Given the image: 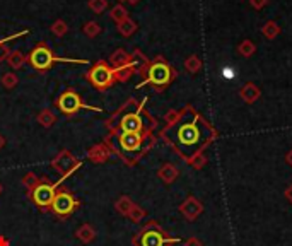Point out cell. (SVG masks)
Returning <instances> with one entry per match:
<instances>
[{"instance_id": "cell-1", "label": "cell", "mask_w": 292, "mask_h": 246, "mask_svg": "<svg viewBox=\"0 0 292 246\" xmlns=\"http://www.w3.org/2000/svg\"><path fill=\"white\" fill-rule=\"evenodd\" d=\"M164 135L179 154L184 157H193L212 138V130L197 113L188 110L164 132Z\"/></svg>"}, {"instance_id": "cell-2", "label": "cell", "mask_w": 292, "mask_h": 246, "mask_svg": "<svg viewBox=\"0 0 292 246\" xmlns=\"http://www.w3.org/2000/svg\"><path fill=\"white\" fill-rule=\"evenodd\" d=\"M115 130L133 133H147L154 125V120L143 111V102L137 105L133 99L121 108V111L115 116Z\"/></svg>"}, {"instance_id": "cell-3", "label": "cell", "mask_w": 292, "mask_h": 246, "mask_svg": "<svg viewBox=\"0 0 292 246\" xmlns=\"http://www.w3.org/2000/svg\"><path fill=\"white\" fill-rule=\"evenodd\" d=\"M113 151L118 152L127 162H133L145 151L147 133H133V132H120L113 130L111 137L108 138Z\"/></svg>"}, {"instance_id": "cell-4", "label": "cell", "mask_w": 292, "mask_h": 246, "mask_svg": "<svg viewBox=\"0 0 292 246\" xmlns=\"http://www.w3.org/2000/svg\"><path fill=\"white\" fill-rule=\"evenodd\" d=\"M29 64L33 65V69L38 72H48L51 67H53L55 61H69V64H82L87 65V60H75V58H60V56H55L53 51H51L45 43H39L36 48L31 51L28 56Z\"/></svg>"}, {"instance_id": "cell-5", "label": "cell", "mask_w": 292, "mask_h": 246, "mask_svg": "<svg viewBox=\"0 0 292 246\" xmlns=\"http://www.w3.org/2000/svg\"><path fill=\"white\" fill-rule=\"evenodd\" d=\"M87 80H89L96 89L105 91L116 82L115 69L110 67V64H106L105 60H99L96 65L91 67L89 72H87Z\"/></svg>"}, {"instance_id": "cell-6", "label": "cell", "mask_w": 292, "mask_h": 246, "mask_svg": "<svg viewBox=\"0 0 292 246\" xmlns=\"http://www.w3.org/2000/svg\"><path fill=\"white\" fill-rule=\"evenodd\" d=\"M56 108H58V110L64 113V115H67V116L75 115V113L80 111V110L101 111L99 108H94V106L86 105V102L82 101V97L77 94L75 91H72V89L61 92V94L58 96V99H56Z\"/></svg>"}, {"instance_id": "cell-7", "label": "cell", "mask_w": 292, "mask_h": 246, "mask_svg": "<svg viewBox=\"0 0 292 246\" xmlns=\"http://www.w3.org/2000/svg\"><path fill=\"white\" fill-rule=\"evenodd\" d=\"M173 79V69L166 61L156 60L154 64L147 67V77L143 84H152L156 87H164L168 86Z\"/></svg>"}, {"instance_id": "cell-8", "label": "cell", "mask_w": 292, "mask_h": 246, "mask_svg": "<svg viewBox=\"0 0 292 246\" xmlns=\"http://www.w3.org/2000/svg\"><path fill=\"white\" fill-rule=\"evenodd\" d=\"M79 202L75 200V197L69 192H56L53 202H51V210L60 215V217H65V215H70L74 210L77 209Z\"/></svg>"}, {"instance_id": "cell-9", "label": "cell", "mask_w": 292, "mask_h": 246, "mask_svg": "<svg viewBox=\"0 0 292 246\" xmlns=\"http://www.w3.org/2000/svg\"><path fill=\"white\" fill-rule=\"evenodd\" d=\"M56 195V184L51 183H39L36 184L31 192V197H33V202L38 205V207H51V202H53Z\"/></svg>"}, {"instance_id": "cell-10", "label": "cell", "mask_w": 292, "mask_h": 246, "mask_svg": "<svg viewBox=\"0 0 292 246\" xmlns=\"http://www.w3.org/2000/svg\"><path fill=\"white\" fill-rule=\"evenodd\" d=\"M168 239L159 229H145L138 236V246H166Z\"/></svg>"}, {"instance_id": "cell-11", "label": "cell", "mask_w": 292, "mask_h": 246, "mask_svg": "<svg viewBox=\"0 0 292 246\" xmlns=\"http://www.w3.org/2000/svg\"><path fill=\"white\" fill-rule=\"evenodd\" d=\"M130 64V56L127 55V51L123 50H116L115 53L111 56V65L113 69H121V67H125Z\"/></svg>"}, {"instance_id": "cell-12", "label": "cell", "mask_w": 292, "mask_h": 246, "mask_svg": "<svg viewBox=\"0 0 292 246\" xmlns=\"http://www.w3.org/2000/svg\"><path fill=\"white\" fill-rule=\"evenodd\" d=\"M110 15H111V19L115 20L116 24H120V23H123V20L128 17V12H127V9L123 7L121 4H118V5H115V7L111 9Z\"/></svg>"}, {"instance_id": "cell-13", "label": "cell", "mask_w": 292, "mask_h": 246, "mask_svg": "<svg viewBox=\"0 0 292 246\" xmlns=\"http://www.w3.org/2000/svg\"><path fill=\"white\" fill-rule=\"evenodd\" d=\"M118 31H120V34H123V36H130L137 31V24L133 23L130 17H127L123 23L118 24Z\"/></svg>"}, {"instance_id": "cell-14", "label": "cell", "mask_w": 292, "mask_h": 246, "mask_svg": "<svg viewBox=\"0 0 292 246\" xmlns=\"http://www.w3.org/2000/svg\"><path fill=\"white\" fill-rule=\"evenodd\" d=\"M10 67H14V69H19V67H23V64L26 61V56L20 53V51H10V55L7 56Z\"/></svg>"}, {"instance_id": "cell-15", "label": "cell", "mask_w": 292, "mask_h": 246, "mask_svg": "<svg viewBox=\"0 0 292 246\" xmlns=\"http://www.w3.org/2000/svg\"><path fill=\"white\" fill-rule=\"evenodd\" d=\"M67 31H69V26H67L65 20L58 19L51 24V33H53L55 36H64V34H67Z\"/></svg>"}, {"instance_id": "cell-16", "label": "cell", "mask_w": 292, "mask_h": 246, "mask_svg": "<svg viewBox=\"0 0 292 246\" xmlns=\"http://www.w3.org/2000/svg\"><path fill=\"white\" fill-rule=\"evenodd\" d=\"M84 33L89 36V38H94L101 33V26L96 23V20H89L86 26H84Z\"/></svg>"}, {"instance_id": "cell-17", "label": "cell", "mask_w": 292, "mask_h": 246, "mask_svg": "<svg viewBox=\"0 0 292 246\" xmlns=\"http://www.w3.org/2000/svg\"><path fill=\"white\" fill-rule=\"evenodd\" d=\"M279 31H280V28L279 26H277V23H274V20H270V23H266L265 26H263V34L266 36V38H275L277 34H279Z\"/></svg>"}, {"instance_id": "cell-18", "label": "cell", "mask_w": 292, "mask_h": 246, "mask_svg": "<svg viewBox=\"0 0 292 246\" xmlns=\"http://www.w3.org/2000/svg\"><path fill=\"white\" fill-rule=\"evenodd\" d=\"M108 7V0H89V9L96 14H102Z\"/></svg>"}, {"instance_id": "cell-19", "label": "cell", "mask_w": 292, "mask_h": 246, "mask_svg": "<svg viewBox=\"0 0 292 246\" xmlns=\"http://www.w3.org/2000/svg\"><path fill=\"white\" fill-rule=\"evenodd\" d=\"M239 51H241V53H243L244 56H249V55L255 51V45L251 43L249 39H246V41H243V45L239 46Z\"/></svg>"}, {"instance_id": "cell-20", "label": "cell", "mask_w": 292, "mask_h": 246, "mask_svg": "<svg viewBox=\"0 0 292 246\" xmlns=\"http://www.w3.org/2000/svg\"><path fill=\"white\" fill-rule=\"evenodd\" d=\"M243 94H244V97L248 101H253V99H256V96H258V91H256L253 86H246V89L243 91Z\"/></svg>"}, {"instance_id": "cell-21", "label": "cell", "mask_w": 292, "mask_h": 246, "mask_svg": "<svg viewBox=\"0 0 292 246\" xmlns=\"http://www.w3.org/2000/svg\"><path fill=\"white\" fill-rule=\"evenodd\" d=\"M4 84H5V87H14L15 84H17V77H15L14 74H5L4 75Z\"/></svg>"}, {"instance_id": "cell-22", "label": "cell", "mask_w": 292, "mask_h": 246, "mask_svg": "<svg viewBox=\"0 0 292 246\" xmlns=\"http://www.w3.org/2000/svg\"><path fill=\"white\" fill-rule=\"evenodd\" d=\"M9 55H10V50H9V46L5 45V43H2V45H0V61L7 58Z\"/></svg>"}, {"instance_id": "cell-23", "label": "cell", "mask_w": 292, "mask_h": 246, "mask_svg": "<svg viewBox=\"0 0 292 246\" xmlns=\"http://www.w3.org/2000/svg\"><path fill=\"white\" fill-rule=\"evenodd\" d=\"M39 121L43 123L45 127H48V125H51V116L48 115V113H45V115L39 116Z\"/></svg>"}, {"instance_id": "cell-24", "label": "cell", "mask_w": 292, "mask_h": 246, "mask_svg": "<svg viewBox=\"0 0 292 246\" xmlns=\"http://www.w3.org/2000/svg\"><path fill=\"white\" fill-rule=\"evenodd\" d=\"M265 4H266V0H251V5H253L255 9H261Z\"/></svg>"}, {"instance_id": "cell-25", "label": "cell", "mask_w": 292, "mask_h": 246, "mask_svg": "<svg viewBox=\"0 0 292 246\" xmlns=\"http://www.w3.org/2000/svg\"><path fill=\"white\" fill-rule=\"evenodd\" d=\"M222 74H224V77H227V79H231V77L234 75V72L231 70V67H225V69L222 70Z\"/></svg>"}, {"instance_id": "cell-26", "label": "cell", "mask_w": 292, "mask_h": 246, "mask_svg": "<svg viewBox=\"0 0 292 246\" xmlns=\"http://www.w3.org/2000/svg\"><path fill=\"white\" fill-rule=\"evenodd\" d=\"M128 4H137V2H140V0H127Z\"/></svg>"}, {"instance_id": "cell-27", "label": "cell", "mask_w": 292, "mask_h": 246, "mask_svg": "<svg viewBox=\"0 0 292 246\" xmlns=\"http://www.w3.org/2000/svg\"><path fill=\"white\" fill-rule=\"evenodd\" d=\"M120 2H127V0H120Z\"/></svg>"}, {"instance_id": "cell-28", "label": "cell", "mask_w": 292, "mask_h": 246, "mask_svg": "<svg viewBox=\"0 0 292 246\" xmlns=\"http://www.w3.org/2000/svg\"><path fill=\"white\" fill-rule=\"evenodd\" d=\"M0 190H2V187H0Z\"/></svg>"}]
</instances>
